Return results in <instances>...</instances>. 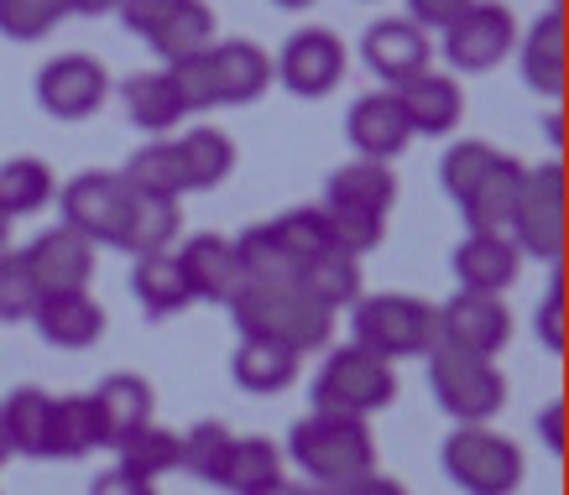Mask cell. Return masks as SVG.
Instances as JSON below:
<instances>
[{
	"label": "cell",
	"mask_w": 569,
	"mask_h": 495,
	"mask_svg": "<svg viewBox=\"0 0 569 495\" xmlns=\"http://www.w3.org/2000/svg\"><path fill=\"white\" fill-rule=\"evenodd\" d=\"M288 459L298 464L303 485L313 491H340L350 479L377 469V444L361 417H335V412H309L288 433Z\"/></svg>",
	"instance_id": "7a4b0ae2"
},
{
	"label": "cell",
	"mask_w": 569,
	"mask_h": 495,
	"mask_svg": "<svg viewBox=\"0 0 569 495\" xmlns=\"http://www.w3.org/2000/svg\"><path fill=\"white\" fill-rule=\"evenodd\" d=\"M429 58H433L429 32L413 27L408 17H381L361 32V63L377 73V79H387V89L408 84L413 73H423Z\"/></svg>",
	"instance_id": "4fadbf2b"
},
{
	"label": "cell",
	"mask_w": 569,
	"mask_h": 495,
	"mask_svg": "<svg viewBox=\"0 0 569 495\" xmlns=\"http://www.w3.org/2000/svg\"><path fill=\"white\" fill-rule=\"evenodd\" d=\"M346 137L361 162H392V156L408 152L413 131H408V115H402L392 89H377V94H361V100L350 104Z\"/></svg>",
	"instance_id": "2e32d148"
},
{
	"label": "cell",
	"mask_w": 569,
	"mask_h": 495,
	"mask_svg": "<svg viewBox=\"0 0 569 495\" xmlns=\"http://www.w3.org/2000/svg\"><path fill=\"white\" fill-rule=\"evenodd\" d=\"M397 104H402V115H408V131L413 137H449L460 115H466V94H460V79H449V73H413L408 84L392 89Z\"/></svg>",
	"instance_id": "d6986e66"
},
{
	"label": "cell",
	"mask_w": 569,
	"mask_h": 495,
	"mask_svg": "<svg viewBox=\"0 0 569 495\" xmlns=\"http://www.w3.org/2000/svg\"><path fill=\"white\" fill-rule=\"evenodd\" d=\"M429 392L439 412H449V423H491L507 407V376L497 371V360L481 355H455V350H429Z\"/></svg>",
	"instance_id": "8992f818"
},
{
	"label": "cell",
	"mask_w": 569,
	"mask_h": 495,
	"mask_svg": "<svg viewBox=\"0 0 569 495\" xmlns=\"http://www.w3.org/2000/svg\"><path fill=\"white\" fill-rule=\"evenodd\" d=\"M522 193V162L518 156L497 152V162L486 168V178L470 189V199L460 204V220H466L470 235H507L512 224V209H518Z\"/></svg>",
	"instance_id": "44dd1931"
},
{
	"label": "cell",
	"mask_w": 569,
	"mask_h": 495,
	"mask_svg": "<svg viewBox=\"0 0 569 495\" xmlns=\"http://www.w3.org/2000/svg\"><path fill=\"white\" fill-rule=\"evenodd\" d=\"M277 6H288V11H303V6H313V0H277Z\"/></svg>",
	"instance_id": "11a10c76"
},
{
	"label": "cell",
	"mask_w": 569,
	"mask_h": 495,
	"mask_svg": "<svg viewBox=\"0 0 569 495\" xmlns=\"http://www.w3.org/2000/svg\"><path fill=\"white\" fill-rule=\"evenodd\" d=\"M21 261L32 266L42 297L48 292H84L89 276H94V245L84 235H73L69 224H52L21 251Z\"/></svg>",
	"instance_id": "9a60e30c"
},
{
	"label": "cell",
	"mask_w": 569,
	"mask_h": 495,
	"mask_svg": "<svg viewBox=\"0 0 569 495\" xmlns=\"http://www.w3.org/2000/svg\"><path fill=\"white\" fill-rule=\"evenodd\" d=\"M507 240L518 245V256H538L559 266L565 256V168L559 162H538L522 168V193L507 224Z\"/></svg>",
	"instance_id": "52a82bcc"
},
{
	"label": "cell",
	"mask_w": 569,
	"mask_h": 495,
	"mask_svg": "<svg viewBox=\"0 0 569 495\" xmlns=\"http://www.w3.org/2000/svg\"><path fill=\"white\" fill-rule=\"evenodd\" d=\"M37 303H42V287H37L32 266L21 261V251H6L0 256V324H32Z\"/></svg>",
	"instance_id": "60d3db41"
},
{
	"label": "cell",
	"mask_w": 569,
	"mask_h": 495,
	"mask_svg": "<svg viewBox=\"0 0 569 495\" xmlns=\"http://www.w3.org/2000/svg\"><path fill=\"white\" fill-rule=\"evenodd\" d=\"M52 193H58V183H52V168L42 156H11V162H0V214L6 220L48 209Z\"/></svg>",
	"instance_id": "d590c367"
},
{
	"label": "cell",
	"mask_w": 569,
	"mask_h": 495,
	"mask_svg": "<svg viewBox=\"0 0 569 495\" xmlns=\"http://www.w3.org/2000/svg\"><path fill=\"white\" fill-rule=\"evenodd\" d=\"M11 459V444H6V423H0V464Z\"/></svg>",
	"instance_id": "db71d44e"
},
{
	"label": "cell",
	"mask_w": 569,
	"mask_h": 495,
	"mask_svg": "<svg viewBox=\"0 0 569 495\" xmlns=\"http://www.w3.org/2000/svg\"><path fill=\"white\" fill-rule=\"evenodd\" d=\"M204 63H209V89H214V110L251 104L272 84V58L257 42H214L204 52Z\"/></svg>",
	"instance_id": "ac0fdd59"
},
{
	"label": "cell",
	"mask_w": 569,
	"mask_h": 495,
	"mask_svg": "<svg viewBox=\"0 0 569 495\" xmlns=\"http://www.w3.org/2000/svg\"><path fill=\"white\" fill-rule=\"evenodd\" d=\"M173 256H178V272H183V287H189L193 303L230 307V303H236V292L246 287L241 261H236V240L193 235V240H183V245H178Z\"/></svg>",
	"instance_id": "5bb4252c"
},
{
	"label": "cell",
	"mask_w": 569,
	"mask_h": 495,
	"mask_svg": "<svg viewBox=\"0 0 569 495\" xmlns=\"http://www.w3.org/2000/svg\"><path fill=\"white\" fill-rule=\"evenodd\" d=\"M230 427L224 423H193L189 433H178V469H189L193 479L214 485L220 479V464H224V448H230Z\"/></svg>",
	"instance_id": "f35d334b"
},
{
	"label": "cell",
	"mask_w": 569,
	"mask_h": 495,
	"mask_svg": "<svg viewBox=\"0 0 569 495\" xmlns=\"http://www.w3.org/2000/svg\"><path fill=\"white\" fill-rule=\"evenodd\" d=\"M63 17H73L69 0H0V37L11 42H37Z\"/></svg>",
	"instance_id": "b9f144b4"
},
{
	"label": "cell",
	"mask_w": 569,
	"mask_h": 495,
	"mask_svg": "<svg viewBox=\"0 0 569 495\" xmlns=\"http://www.w3.org/2000/svg\"><path fill=\"white\" fill-rule=\"evenodd\" d=\"M121 104H126V120H131V125H141V131H152V137H168L178 120L189 115V110H183V100H178L173 79H168V69L131 73V79L121 84Z\"/></svg>",
	"instance_id": "f546056e"
},
{
	"label": "cell",
	"mask_w": 569,
	"mask_h": 495,
	"mask_svg": "<svg viewBox=\"0 0 569 495\" xmlns=\"http://www.w3.org/2000/svg\"><path fill=\"white\" fill-rule=\"evenodd\" d=\"M94 448H104V427L89 392L52 396V438H48L52 459H79V454H94Z\"/></svg>",
	"instance_id": "e575fe53"
},
{
	"label": "cell",
	"mask_w": 569,
	"mask_h": 495,
	"mask_svg": "<svg viewBox=\"0 0 569 495\" xmlns=\"http://www.w3.org/2000/svg\"><path fill=\"white\" fill-rule=\"evenodd\" d=\"M439 37H445L439 52H445V63L455 73H486L518 48V21H512V11L497 6V0H470Z\"/></svg>",
	"instance_id": "ba28073f"
},
{
	"label": "cell",
	"mask_w": 569,
	"mask_h": 495,
	"mask_svg": "<svg viewBox=\"0 0 569 495\" xmlns=\"http://www.w3.org/2000/svg\"><path fill=\"white\" fill-rule=\"evenodd\" d=\"M178 235H183V214H178V199H141L131 193V209H126V224L116 235V251L126 256H152V251H173Z\"/></svg>",
	"instance_id": "d4e9b609"
},
{
	"label": "cell",
	"mask_w": 569,
	"mask_h": 495,
	"mask_svg": "<svg viewBox=\"0 0 569 495\" xmlns=\"http://www.w3.org/2000/svg\"><path fill=\"white\" fill-rule=\"evenodd\" d=\"M261 495H325V491H313V485H303V479H288V475H282L272 491H261Z\"/></svg>",
	"instance_id": "816d5d0a"
},
{
	"label": "cell",
	"mask_w": 569,
	"mask_h": 495,
	"mask_svg": "<svg viewBox=\"0 0 569 495\" xmlns=\"http://www.w3.org/2000/svg\"><path fill=\"white\" fill-rule=\"evenodd\" d=\"M350 344H361L371 355L413 360L433 350V303L408 297V292H371L350 303Z\"/></svg>",
	"instance_id": "277c9868"
},
{
	"label": "cell",
	"mask_w": 569,
	"mask_h": 495,
	"mask_svg": "<svg viewBox=\"0 0 569 495\" xmlns=\"http://www.w3.org/2000/svg\"><path fill=\"white\" fill-rule=\"evenodd\" d=\"M470 0H408V21L423 27V32H445L449 21L466 11Z\"/></svg>",
	"instance_id": "bcb514c9"
},
{
	"label": "cell",
	"mask_w": 569,
	"mask_h": 495,
	"mask_svg": "<svg viewBox=\"0 0 569 495\" xmlns=\"http://www.w3.org/2000/svg\"><path fill=\"white\" fill-rule=\"evenodd\" d=\"M272 230H277V240L293 251V261H309V256H319V251L329 245V220H325V209L319 204H303V209L277 214Z\"/></svg>",
	"instance_id": "7bdbcfd3"
},
{
	"label": "cell",
	"mask_w": 569,
	"mask_h": 495,
	"mask_svg": "<svg viewBox=\"0 0 569 495\" xmlns=\"http://www.w3.org/2000/svg\"><path fill=\"white\" fill-rule=\"evenodd\" d=\"M178 6H183V0H121L116 11H121V21H126V27H131L137 37H152L162 21L173 17Z\"/></svg>",
	"instance_id": "f6af8a7d"
},
{
	"label": "cell",
	"mask_w": 569,
	"mask_h": 495,
	"mask_svg": "<svg viewBox=\"0 0 569 495\" xmlns=\"http://www.w3.org/2000/svg\"><path fill=\"white\" fill-rule=\"evenodd\" d=\"M89 495H157V485H147V479L126 475L121 464L116 469H104V475L89 479Z\"/></svg>",
	"instance_id": "7dc6e473"
},
{
	"label": "cell",
	"mask_w": 569,
	"mask_h": 495,
	"mask_svg": "<svg viewBox=\"0 0 569 495\" xmlns=\"http://www.w3.org/2000/svg\"><path fill=\"white\" fill-rule=\"evenodd\" d=\"M491 162H497V147H486V141H455V147L439 156V189L455 199V209L470 199V189L486 178Z\"/></svg>",
	"instance_id": "ab89813d"
},
{
	"label": "cell",
	"mask_w": 569,
	"mask_h": 495,
	"mask_svg": "<svg viewBox=\"0 0 569 495\" xmlns=\"http://www.w3.org/2000/svg\"><path fill=\"white\" fill-rule=\"evenodd\" d=\"M518 58H522V79H528L533 94H549V100L565 94V11L559 6H549L528 27V37H518Z\"/></svg>",
	"instance_id": "cb8c5ba5"
},
{
	"label": "cell",
	"mask_w": 569,
	"mask_h": 495,
	"mask_svg": "<svg viewBox=\"0 0 569 495\" xmlns=\"http://www.w3.org/2000/svg\"><path fill=\"white\" fill-rule=\"evenodd\" d=\"M329 495H408V491H402V485H397L392 475H381V469H371V475L350 479V485H340V491H329Z\"/></svg>",
	"instance_id": "681fc988"
},
{
	"label": "cell",
	"mask_w": 569,
	"mask_h": 495,
	"mask_svg": "<svg viewBox=\"0 0 569 495\" xmlns=\"http://www.w3.org/2000/svg\"><path fill=\"white\" fill-rule=\"evenodd\" d=\"M121 0H69V11H79V17H104V11H116Z\"/></svg>",
	"instance_id": "f907efd6"
},
{
	"label": "cell",
	"mask_w": 569,
	"mask_h": 495,
	"mask_svg": "<svg viewBox=\"0 0 569 495\" xmlns=\"http://www.w3.org/2000/svg\"><path fill=\"white\" fill-rule=\"evenodd\" d=\"M121 183L141 199H183L189 183H183V162H178V147L168 137L147 141L131 152V162L121 168Z\"/></svg>",
	"instance_id": "836d02e7"
},
{
	"label": "cell",
	"mask_w": 569,
	"mask_h": 495,
	"mask_svg": "<svg viewBox=\"0 0 569 495\" xmlns=\"http://www.w3.org/2000/svg\"><path fill=\"white\" fill-rule=\"evenodd\" d=\"M533 334L549 355H565V276L559 272L549 276V287H543V297L533 307Z\"/></svg>",
	"instance_id": "ee69618b"
},
{
	"label": "cell",
	"mask_w": 569,
	"mask_h": 495,
	"mask_svg": "<svg viewBox=\"0 0 569 495\" xmlns=\"http://www.w3.org/2000/svg\"><path fill=\"white\" fill-rule=\"evenodd\" d=\"M230 319L241 329V340H272L293 355L325 350L329 329H335V313L313 303L293 276L288 282H246L230 303Z\"/></svg>",
	"instance_id": "6da1fadb"
},
{
	"label": "cell",
	"mask_w": 569,
	"mask_h": 495,
	"mask_svg": "<svg viewBox=\"0 0 569 495\" xmlns=\"http://www.w3.org/2000/svg\"><path fill=\"white\" fill-rule=\"evenodd\" d=\"M397 204V172L387 162H346L329 172L325 183V214H361V220H387Z\"/></svg>",
	"instance_id": "e0dca14e"
},
{
	"label": "cell",
	"mask_w": 569,
	"mask_h": 495,
	"mask_svg": "<svg viewBox=\"0 0 569 495\" xmlns=\"http://www.w3.org/2000/svg\"><path fill=\"white\" fill-rule=\"evenodd\" d=\"M104 100H110V73L89 52H63L37 73V104L52 120H89Z\"/></svg>",
	"instance_id": "7c38bea8"
},
{
	"label": "cell",
	"mask_w": 569,
	"mask_h": 495,
	"mask_svg": "<svg viewBox=\"0 0 569 495\" xmlns=\"http://www.w3.org/2000/svg\"><path fill=\"white\" fill-rule=\"evenodd\" d=\"M236 261H241V276L246 282H288L298 272L293 251L277 240L272 220L267 224H251L246 235H236Z\"/></svg>",
	"instance_id": "74e56055"
},
{
	"label": "cell",
	"mask_w": 569,
	"mask_h": 495,
	"mask_svg": "<svg viewBox=\"0 0 569 495\" xmlns=\"http://www.w3.org/2000/svg\"><path fill=\"white\" fill-rule=\"evenodd\" d=\"M340 79H346V42L329 32V27L293 32L272 63V84H282L298 100H325Z\"/></svg>",
	"instance_id": "8fae6325"
},
{
	"label": "cell",
	"mask_w": 569,
	"mask_h": 495,
	"mask_svg": "<svg viewBox=\"0 0 569 495\" xmlns=\"http://www.w3.org/2000/svg\"><path fill=\"white\" fill-rule=\"evenodd\" d=\"M94 412H100V427H104V448H116L121 438H131L137 427L152 423L157 412V396H152V381L137 376V371H121V376H104L94 392H89Z\"/></svg>",
	"instance_id": "7402d4cb"
},
{
	"label": "cell",
	"mask_w": 569,
	"mask_h": 495,
	"mask_svg": "<svg viewBox=\"0 0 569 495\" xmlns=\"http://www.w3.org/2000/svg\"><path fill=\"white\" fill-rule=\"evenodd\" d=\"M52 199L63 209V224H69L73 235H84L89 245H116V235H121V224H126V209H131V189L121 183V172H100V168L69 178Z\"/></svg>",
	"instance_id": "30bf717a"
},
{
	"label": "cell",
	"mask_w": 569,
	"mask_h": 495,
	"mask_svg": "<svg viewBox=\"0 0 569 495\" xmlns=\"http://www.w3.org/2000/svg\"><path fill=\"white\" fill-rule=\"evenodd\" d=\"M439 464H445L449 485L466 495H518L522 475H528L522 448L491 423L449 427V438L439 444Z\"/></svg>",
	"instance_id": "3957f363"
},
{
	"label": "cell",
	"mask_w": 569,
	"mask_h": 495,
	"mask_svg": "<svg viewBox=\"0 0 569 495\" xmlns=\"http://www.w3.org/2000/svg\"><path fill=\"white\" fill-rule=\"evenodd\" d=\"M131 292L147 319H178L183 307H193L189 287H183V272H178V256L173 251H152V256H137L131 266Z\"/></svg>",
	"instance_id": "f1b7e54d"
},
{
	"label": "cell",
	"mask_w": 569,
	"mask_h": 495,
	"mask_svg": "<svg viewBox=\"0 0 569 495\" xmlns=\"http://www.w3.org/2000/svg\"><path fill=\"white\" fill-rule=\"evenodd\" d=\"M173 147H178V162H183L189 193L220 189L224 178H230V168H236V141L224 137L220 125H193V131H183V137L173 141Z\"/></svg>",
	"instance_id": "1f68e13d"
},
{
	"label": "cell",
	"mask_w": 569,
	"mask_h": 495,
	"mask_svg": "<svg viewBox=\"0 0 569 495\" xmlns=\"http://www.w3.org/2000/svg\"><path fill=\"white\" fill-rule=\"evenodd\" d=\"M147 48L162 58V69L189 63V58H199V52L214 48V11H209L204 0H183L173 17H168L152 37H147Z\"/></svg>",
	"instance_id": "d6a6232c"
},
{
	"label": "cell",
	"mask_w": 569,
	"mask_h": 495,
	"mask_svg": "<svg viewBox=\"0 0 569 495\" xmlns=\"http://www.w3.org/2000/svg\"><path fill=\"white\" fill-rule=\"evenodd\" d=\"M449 266H455V282H460V292L501 297V292L518 282L522 256H518V245H512L507 235H470V230H466V240L455 245Z\"/></svg>",
	"instance_id": "ffe728a7"
},
{
	"label": "cell",
	"mask_w": 569,
	"mask_h": 495,
	"mask_svg": "<svg viewBox=\"0 0 569 495\" xmlns=\"http://www.w3.org/2000/svg\"><path fill=\"white\" fill-rule=\"evenodd\" d=\"M512 340V313L501 297H481V292H455L449 303L433 307V344L455 350V355H481L497 360Z\"/></svg>",
	"instance_id": "9c48e42d"
},
{
	"label": "cell",
	"mask_w": 569,
	"mask_h": 495,
	"mask_svg": "<svg viewBox=\"0 0 569 495\" xmlns=\"http://www.w3.org/2000/svg\"><path fill=\"white\" fill-rule=\"evenodd\" d=\"M538 438H543V448H549L553 459L565 454V407L559 402H549V407L538 412Z\"/></svg>",
	"instance_id": "c3c4849f"
},
{
	"label": "cell",
	"mask_w": 569,
	"mask_h": 495,
	"mask_svg": "<svg viewBox=\"0 0 569 495\" xmlns=\"http://www.w3.org/2000/svg\"><path fill=\"white\" fill-rule=\"evenodd\" d=\"M293 282L309 292L319 307L340 313V307H350L356 297H361V256H350V251H335V245H325L319 256L298 261Z\"/></svg>",
	"instance_id": "484cf974"
},
{
	"label": "cell",
	"mask_w": 569,
	"mask_h": 495,
	"mask_svg": "<svg viewBox=\"0 0 569 495\" xmlns=\"http://www.w3.org/2000/svg\"><path fill=\"white\" fill-rule=\"evenodd\" d=\"M277 479H282V448L272 438L251 433V438H230L214 485L230 495H261V491H272Z\"/></svg>",
	"instance_id": "83f0119b"
},
{
	"label": "cell",
	"mask_w": 569,
	"mask_h": 495,
	"mask_svg": "<svg viewBox=\"0 0 569 495\" xmlns=\"http://www.w3.org/2000/svg\"><path fill=\"white\" fill-rule=\"evenodd\" d=\"M0 423H6V444L11 454L27 459H52L48 438H52V396L37 386H17V392L0 402Z\"/></svg>",
	"instance_id": "4dcf8cb0"
},
{
	"label": "cell",
	"mask_w": 569,
	"mask_h": 495,
	"mask_svg": "<svg viewBox=\"0 0 569 495\" xmlns=\"http://www.w3.org/2000/svg\"><path fill=\"white\" fill-rule=\"evenodd\" d=\"M553 6H559V0H553Z\"/></svg>",
	"instance_id": "9f6ffc18"
},
{
	"label": "cell",
	"mask_w": 569,
	"mask_h": 495,
	"mask_svg": "<svg viewBox=\"0 0 569 495\" xmlns=\"http://www.w3.org/2000/svg\"><path fill=\"white\" fill-rule=\"evenodd\" d=\"M298 360L303 355H293V350H282L272 340H241L236 355H230V376L251 396H277L298 381Z\"/></svg>",
	"instance_id": "4316f807"
},
{
	"label": "cell",
	"mask_w": 569,
	"mask_h": 495,
	"mask_svg": "<svg viewBox=\"0 0 569 495\" xmlns=\"http://www.w3.org/2000/svg\"><path fill=\"white\" fill-rule=\"evenodd\" d=\"M32 324L52 350H89L104 334V307L89 292H48L37 303Z\"/></svg>",
	"instance_id": "603a6c76"
},
{
	"label": "cell",
	"mask_w": 569,
	"mask_h": 495,
	"mask_svg": "<svg viewBox=\"0 0 569 495\" xmlns=\"http://www.w3.org/2000/svg\"><path fill=\"white\" fill-rule=\"evenodd\" d=\"M6 251H11V220L0 214V256H6Z\"/></svg>",
	"instance_id": "f5cc1de1"
},
{
	"label": "cell",
	"mask_w": 569,
	"mask_h": 495,
	"mask_svg": "<svg viewBox=\"0 0 569 495\" xmlns=\"http://www.w3.org/2000/svg\"><path fill=\"white\" fill-rule=\"evenodd\" d=\"M313 412H335V417H371V412L392 407L397 396V371L381 355L361 350V344H340L329 350L319 376H313Z\"/></svg>",
	"instance_id": "5b68a950"
},
{
	"label": "cell",
	"mask_w": 569,
	"mask_h": 495,
	"mask_svg": "<svg viewBox=\"0 0 569 495\" xmlns=\"http://www.w3.org/2000/svg\"><path fill=\"white\" fill-rule=\"evenodd\" d=\"M116 454H121V469L126 475L147 479V485H157L162 475H173L178 469V433H168V427H137L131 438H121L116 444Z\"/></svg>",
	"instance_id": "8d00e7d4"
}]
</instances>
